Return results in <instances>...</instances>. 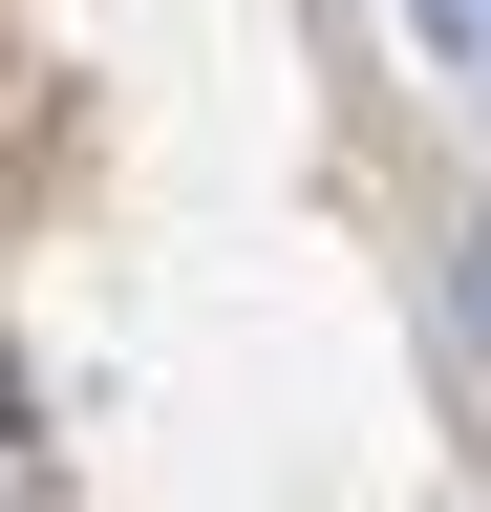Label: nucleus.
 Segmentation results:
<instances>
[{"mask_svg":"<svg viewBox=\"0 0 491 512\" xmlns=\"http://www.w3.org/2000/svg\"><path fill=\"white\" fill-rule=\"evenodd\" d=\"M449 363H470V384H491V214H470V235H449Z\"/></svg>","mask_w":491,"mask_h":512,"instance_id":"f257e3e1","label":"nucleus"},{"mask_svg":"<svg viewBox=\"0 0 491 512\" xmlns=\"http://www.w3.org/2000/svg\"><path fill=\"white\" fill-rule=\"evenodd\" d=\"M406 43L449 64V86H491V0H406Z\"/></svg>","mask_w":491,"mask_h":512,"instance_id":"f03ea898","label":"nucleus"}]
</instances>
